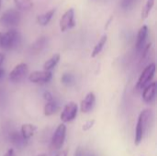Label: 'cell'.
<instances>
[{
	"mask_svg": "<svg viewBox=\"0 0 157 156\" xmlns=\"http://www.w3.org/2000/svg\"><path fill=\"white\" fill-rule=\"evenodd\" d=\"M153 119H154V114L151 109L146 108L140 113L136 124V131H135V141H134L135 145H139L143 142L145 134L148 132L150 126L152 125Z\"/></svg>",
	"mask_w": 157,
	"mask_h": 156,
	"instance_id": "1",
	"label": "cell"
},
{
	"mask_svg": "<svg viewBox=\"0 0 157 156\" xmlns=\"http://www.w3.org/2000/svg\"><path fill=\"white\" fill-rule=\"evenodd\" d=\"M21 40L19 32L15 29H10L0 37V47L4 50H12L16 48Z\"/></svg>",
	"mask_w": 157,
	"mask_h": 156,
	"instance_id": "2",
	"label": "cell"
},
{
	"mask_svg": "<svg viewBox=\"0 0 157 156\" xmlns=\"http://www.w3.org/2000/svg\"><path fill=\"white\" fill-rule=\"evenodd\" d=\"M21 19L20 12L15 8H9L6 10L0 17V23L6 28L13 29L17 27Z\"/></svg>",
	"mask_w": 157,
	"mask_h": 156,
	"instance_id": "3",
	"label": "cell"
},
{
	"mask_svg": "<svg viewBox=\"0 0 157 156\" xmlns=\"http://www.w3.org/2000/svg\"><path fill=\"white\" fill-rule=\"evenodd\" d=\"M66 136V126L63 123H61L55 130L52 140H51V148L53 151L60 150L65 141Z\"/></svg>",
	"mask_w": 157,
	"mask_h": 156,
	"instance_id": "4",
	"label": "cell"
},
{
	"mask_svg": "<svg viewBox=\"0 0 157 156\" xmlns=\"http://www.w3.org/2000/svg\"><path fill=\"white\" fill-rule=\"evenodd\" d=\"M155 73V63H150L149 65H147L139 77V80L136 85V88L138 90L144 89L153 79Z\"/></svg>",
	"mask_w": 157,
	"mask_h": 156,
	"instance_id": "5",
	"label": "cell"
},
{
	"mask_svg": "<svg viewBox=\"0 0 157 156\" xmlns=\"http://www.w3.org/2000/svg\"><path fill=\"white\" fill-rule=\"evenodd\" d=\"M60 29L62 32H65L66 30L74 28L75 26V9L74 8H69L67 9L64 14L62 16L60 19Z\"/></svg>",
	"mask_w": 157,
	"mask_h": 156,
	"instance_id": "6",
	"label": "cell"
},
{
	"mask_svg": "<svg viewBox=\"0 0 157 156\" xmlns=\"http://www.w3.org/2000/svg\"><path fill=\"white\" fill-rule=\"evenodd\" d=\"M77 111H78L77 104H75L73 101L66 104L61 113V116H60L63 123L64 124V123H68V122H71L72 120H74L77 115Z\"/></svg>",
	"mask_w": 157,
	"mask_h": 156,
	"instance_id": "7",
	"label": "cell"
},
{
	"mask_svg": "<svg viewBox=\"0 0 157 156\" xmlns=\"http://www.w3.org/2000/svg\"><path fill=\"white\" fill-rule=\"evenodd\" d=\"M28 73H29L28 64L25 63H21L13 68V70L9 73L8 78L12 83H17L21 81L28 74Z\"/></svg>",
	"mask_w": 157,
	"mask_h": 156,
	"instance_id": "8",
	"label": "cell"
},
{
	"mask_svg": "<svg viewBox=\"0 0 157 156\" xmlns=\"http://www.w3.org/2000/svg\"><path fill=\"white\" fill-rule=\"evenodd\" d=\"M52 78L51 71H34L29 75V80L34 84H46Z\"/></svg>",
	"mask_w": 157,
	"mask_h": 156,
	"instance_id": "9",
	"label": "cell"
},
{
	"mask_svg": "<svg viewBox=\"0 0 157 156\" xmlns=\"http://www.w3.org/2000/svg\"><path fill=\"white\" fill-rule=\"evenodd\" d=\"M96 96L93 92H89L86 97L82 100L80 105V109L83 113H89L95 107Z\"/></svg>",
	"mask_w": 157,
	"mask_h": 156,
	"instance_id": "10",
	"label": "cell"
},
{
	"mask_svg": "<svg viewBox=\"0 0 157 156\" xmlns=\"http://www.w3.org/2000/svg\"><path fill=\"white\" fill-rule=\"evenodd\" d=\"M156 95V83L152 82L148 84L144 88L143 92V98L146 103L152 102Z\"/></svg>",
	"mask_w": 157,
	"mask_h": 156,
	"instance_id": "11",
	"label": "cell"
},
{
	"mask_svg": "<svg viewBox=\"0 0 157 156\" xmlns=\"http://www.w3.org/2000/svg\"><path fill=\"white\" fill-rule=\"evenodd\" d=\"M148 36V27L146 25H144L140 28L138 34H137V40H136V49L137 51H142L144 47L145 40Z\"/></svg>",
	"mask_w": 157,
	"mask_h": 156,
	"instance_id": "12",
	"label": "cell"
},
{
	"mask_svg": "<svg viewBox=\"0 0 157 156\" xmlns=\"http://www.w3.org/2000/svg\"><path fill=\"white\" fill-rule=\"evenodd\" d=\"M8 139H9V142L11 143H13L15 146L18 147V148H22L24 146H26L28 141H26L20 134V132L18 131H13L11 132H9L8 134Z\"/></svg>",
	"mask_w": 157,
	"mask_h": 156,
	"instance_id": "13",
	"label": "cell"
},
{
	"mask_svg": "<svg viewBox=\"0 0 157 156\" xmlns=\"http://www.w3.org/2000/svg\"><path fill=\"white\" fill-rule=\"evenodd\" d=\"M47 42H48V39L44 36L42 37H40L39 39H37L30 46V51L31 53H39L44 48L45 46L47 45Z\"/></svg>",
	"mask_w": 157,
	"mask_h": 156,
	"instance_id": "14",
	"label": "cell"
},
{
	"mask_svg": "<svg viewBox=\"0 0 157 156\" xmlns=\"http://www.w3.org/2000/svg\"><path fill=\"white\" fill-rule=\"evenodd\" d=\"M36 131H37V127L35 125H32L30 123H26L21 126L20 134L26 141H29L34 135Z\"/></svg>",
	"mask_w": 157,
	"mask_h": 156,
	"instance_id": "15",
	"label": "cell"
},
{
	"mask_svg": "<svg viewBox=\"0 0 157 156\" xmlns=\"http://www.w3.org/2000/svg\"><path fill=\"white\" fill-rule=\"evenodd\" d=\"M56 9L55 8H52L48 11H46L43 14L38 15L37 16V22L40 25V26H46L50 23L51 19L52 18L54 13H55Z\"/></svg>",
	"mask_w": 157,
	"mask_h": 156,
	"instance_id": "16",
	"label": "cell"
},
{
	"mask_svg": "<svg viewBox=\"0 0 157 156\" xmlns=\"http://www.w3.org/2000/svg\"><path fill=\"white\" fill-rule=\"evenodd\" d=\"M108 40V36L107 35H103L100 40H98V42L97 43V45L94 47L93 51H92V53H91V57L92 58H95L96 56H98L103 50L104 46L106 45V42Z\"/></svg>",
	"mask_w": 157,
	"mask_h": 156,
	"instance_id": "17",
	"label": "cell"
},
{
	"mask_svg": "<svg viewBox=\"0 0 157 156\" xmlns=\"http://www.w3.org/2000/svg\"><path fill=\"white\" fill-rule=\"evenodd\" d=\"M60 61V54L59 53H55L53 54L49 60H47L44 64H43V69L44 71H51L52 69H53L57 63H59Z\"/></svg>",
	"mask_w": 157,
	"mask_h": 156,
	"instance_id": "18",
	"label": "cell"
},
{
	"mask_svg": "<svg viewBox=\"0 0 157 156\" xmlns=\"http://www.w3.org/2000/svg\"><path fill=\"white\" fill-rule=\"evenodd\" d=\"M59 107H58V104L53 100V101H51V102H46L45 106H44V115L49 117V116H52L53 115L54 113H56V111L58 110Z\"/></svg>",
	"mask_w": 157,
	"mask_h": 156,
	"instance_id": "19",
	"label": "cell"
},
{
	"mask_svg": "<svg viewBox=\"0 0 157 156\" xmlns=\"http://www.w3.org/2000/svg\"><path fill=\"white\" fill-rule=\"evenodd\" d=\"M14 3L19 10L23 11L29 10L33 7L32 0H14Z\"/></svg>",
	"mask_w": 157,
	"mask_h": 156,
	"instance_id": "20",
	"label": "cell"
},
{
	"mask_svg": "<svg viewBox=\"0 0 157 156\" xmlns=\"http://www.w3.org/2000/svg\"><path fill=\"white\" fill-rule=\"evenodd\" d=\"M154 5H155V0H147L146 1V4L144 6V7L143 8L142 10V18L143 19H145L149 17L150 15V12L152 11L153 7H154Z\"/></svg>",
	"mask_w": 157,
	"mask_h": 156,
	"instance_id": "21",
	"label": "cell"
},
{
	"mask_svg": "<svg viewBox=\"0 0 157 156\" xmlns=\"http://www.w3.org/2000/svg\"><path fill=\"white\" fill-rule=\"evenodd\" d=\"M61 81L63 85L70 86L74 82V76L71 74H63L62 78H61Z\"/></svg>",
	"mask_w": 157,
	"mask_h": 156,
	"instance_id": "22",
	"label": "cell"
},
{
	"mask_svg": "<svg viewBox=\"0 0 157 156\" xmlns=\"http://www.w3.org/2000/svg\"><path fill=\"white\" fill-rule=\"evenodd\" d=\"M136 2V0H121V6L127 10V9H130L132 8L133 6H134V3Z\"/></svg>",
	"mask_w": 157,
	"mask_h": 156,
	"instance_id": "23",
	"label": "cell"
},
{
	"mask_svg": "<svg viewBox=\"0 0 157 156\" xmlns=\"http://www.w3.org/2000/svg\"><path fill=\"white\" fill-rule=\"evenodd\" d=\"M94 124H95V120H87L84 125H83V127H82V130L84 131H89L93 126H94Z\"/></svg>",
	"mask_w": 157,
	"mask_h": 156,
	"instance_id": "24",
	"label": "cell"
},
{
	"mask_svg": "<svg viewBox=\"0 0 157 156\" xmlns=\"http://www.w3.org/2000/svg\"><path fill=\"white\" fill-rule=\"evenodd\" d=\"M43 97H44V99L47 101V102H51V101H53L54 99H53V96L51 94V92H49V91H45L44 92V94H43Z\"/></svg>",
	"mask_w": 157,
	"mask_h": 156,
	"instance_id": "25",
	"label": "cell"
},
{
	"mask_svg": "<svg viewBox=\"0 0 157 156\" xmlns=\"http://www.w3.org/2000/svg\"><path fill=\"white\" fill-rule=\"evenodd\" d=\"M74 156H86V153H85V151H84L82 148L78 147V148L75 150V155Z\"/></svg>",
	"mask_w": 157,
	"mask_h": 156,
	"instance_id": "26",
	"label": "cell"
},
{
	"mask_svg": "<svg viewBox=\"0 0 157 156\" xmlns=\"http://www.w3.org/2000/svg\"><path fill=\"white\" fill-rule=\"evenodd\" d=\"M3 156H16L14 149H8V150L6 152V154Z\"/></svg>",
	"mask_w": 157,
	"mask_h": 156,
	"instance_id": "27",
	"label": "cell"
},
{
	"mask_svg": "<svg viewBox=\"0 0 157 156\" xmlns=\"http://www.w3.org/2000/svg\"><path fill=\"white\" fill-rule=\"evenodd\" d=\"M55 156H68V150H62L60 151Z\"/></svg>",
	"mask_w": 157,
	"mask_h": 156,
	"instance_id": "28",
	"label": "cell"
},
{
	"mask_svg": "<svg viewBox=\"0 0 157 156\" xmlns=\"http://www.w3.org/2000/svg\"><path fill=\"white\" fill-rule=\"evenodd\" d=\"M4 60H5V54H3V53H0V68H1V65H2V63H4Z\"/></svg>",
	"mask_w": 157,
	"mask_h": 156,
	"instance_id": "29",
	"label": "cell"
},
{
	"mask_svg": "<svg viewBox=\"0 0 157 156\" xmlns=\"http://www.w3.org/2000/svg\"><path fill=\"white\" fill-rule=\"evenodd\" d=\"M4 74H5V70L2 69V68H0V79L4 76Z\"/></svg>",
	"mask_w": 157,
	"mask_h": 156,
	"instance_id": "30",
	"label": "cell"
},
{
	"mask_svg": "<svg viewBox=\"0 0 157 156\" xmlns=\"http://www.w3.org/2000/svg\"><path fill=\"white\" fill-rule=\"evenodd\" d=\"M35 156H47V154H38V155Z\"/></svg>",
	"mask_w": 157,
	"mask_h": 156,
	"instance_id": "31",
	"label": "cell"
},
{
	"mask_svg": "<svg viewBox=\"0 0 157 156\" xmlns=\"http://www.w3.org/2000/svg\"><path fill=\"white\" fill-rule=\"evenodd\" d=\"M86 156H96V155H94V154H86Z\"/></svg>",
	"mask_w": 157,
	"mask_h": 156,
	"instance_id": "32",
	"label": "cell"
},
{
	"mask_svg": "<svg viewBox=\"0 0 157 156\" xmlns=\"http://www.w3.org/2000/svg\"><path fill=\"white\" fill-rule=\"evenodd\" d=\"M1 5H2V0H0V8H1Z\"/></svg>",
	"mask_w": 157,
	"mask_h": 156,
	"instance_id": "33",
	"label": "cell"
},
{
	"mask_svg": "<svg viewBox=\"0 0 157 156\" xmlns=\"http://www.w3.org/2000/svg\"><path fill=\"white\" fill-rule=\"evenodd\" d=\"M1 35H2V33H1V32H0V37H1Z\"/></svg>",
	"mask_w": 157,
	"mask_h": 156,
	"instance_id": "34",
	"label": "cell"
}]
</instances>
